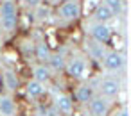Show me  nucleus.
<instances>
[{"label":"nucleus","mask_w":131,"mask_h":116,"mask_svg":"<svg viewBox=\"0 0 131 116\" xmlns=\"http://www.w3.org/2000/svg\"><path fill=\"white\" fill-rule=\"evenodd\" d=\"M18 27V7L15 0H2L0 2V31L6 34L15 32Z\"/></svg>","instance_id":"obj_1"},{"label":"nucleus","mask_w":131,"mask_h":116,"mask_svg":"<svg viewBox=\"0 0 131 116\" xmlns=\"http://www.w3.org/2000/svg\"><path fill=\"white\" fill-rule=\"evenodd\" d=\"M65 71L77 80H83L88 73V64H86V57H83L81 54H72L70 57H67V64H65Z\"/></svg>","instance_id":"obj_2"},{"label":"nucleus","mask_w":131,"mask_h":116,"mask_svg":"<svg viewBox=\"0 0 131 116\" xmlns=\"http://www.w3.org/2000/svg\"><path fill=\"white\" fill-rule=\"evenodd\" d=\"M81 16V2L79 0H67L58 9V18L63 23H72Z\"/></svg>","instance_id":"obj_3"},{"label":"nucleus","mask_w":131,"mask_h":116,"mask_svg":"<svg viewBox=\"0 0 131 116\" xmlns=\"http://www.w3.org/2000/svg\"><path fill=\"white\" fill-rule=\"evenodd\" d=\"M120 89H122V84L117 77H104L99 80V95L108 100L117 98L120 95Z\"/></svg>","instance_id":"obj_4"},{"label":"nucleus","mask_w":131,"mask_h":116,"mask_svg":"<svg viewBox=\"0 0 131 116\" xmlns=\"http://www.w3.org/2000/svg\"><path fill=\"white\" fill-rule=\"evenodd\" d=\"M101 63L108 71H113V73H120L124 70V66H126L124 55L120 52H117V50H106V54L101 59Z\"/></svg>","instance_id":"obj_5"},{"label":"nucleus","mask_w":131,"mask_h":116,"mask_svg":"<svg viewBox=\"0 0 131 116\" xmlns=\"http://www.w3.org/2000/svg\"><path fill=\"white\" fill-rule=\"evenodd\" d=\"M86 29H88L86 32H88V36H90L92 41H97V43H101V45L110 43V39H111V29H110L108 25H102V23H90Z\"/></svg>","instance_id":"obj_6"},{"label":"nucleus","mask_w":131,"mask_h":116,"mask_svg":"<svg viewBox=\"0 0 131 116\" xmlns=\"http://www.w3.org/2000/svg\"><path fill=\"white\" fill-rule=\"evenodd\" d=\"M111 111V102L101 95H95L88 102V112L92 116H108Z\"/></svg>","instance_id":"obj_7"},{"label":"nucleus","mask_w":131,"mask_h":116,"mask_svg":"<svg viewBox=\"0 0 131 116\" xmlns=\"http://www.w3.org/2000/svg\"><path fill=\"white\" fill-rule=\"evenodd\" d=\"M115 18V14L111 13V9L104 4V2H99L92 13V20L93 23H102V25H108L111 20Z\"/></svg>","instance_id":"obj_8"},{"label":"nucleus","mask_w":131,"mask_h":116,"mask_svg":"<svg viewBox=\"0 0 131 116\" xmlns=\"http://www.w3.org/2000/svg\"><path fill=\"white\" fill-rule=\"evenodd\" d=\"M52 107L56 109L58 114H70L74 111V98L70 95H67V93H61V95L56 96Z\"/></svg>","instance_id":"obj_9"},{"label":"nucleus","mask_w":131,"mask_h":116,"mask_svg":"<svg viewBox=\"0 0 131 116\" xmlns=\"http://www.w3.org/2000/svg\"><path fill=\"white\" fill-rule=\"evenodd\" d=\"M84 52L90 59H95V61H101L106 54V45H101L97 41H92V39H86L84 43Z\"/></svg>","instance_id":"obj_10"},{"label":"nucleus","mask_w":131,"mask_h":116,"mask_svg":"<svg viewBox=\"0 0 131 116\" xmlns=\"http://www.w3.org/2000/svg\"><path fill=\"white\" fill-rule=\"evenodd\" d=\"M65 64H67V57L63 52H52L50 54V59L47 61V66L52 73L56 71H65Z\"/></svg>","instance_id":"obj_11"},{"label":"nucleus","mask_w":131,"mask_h":116,"mask_svg":"<svg viewBox=\"0 0 131 116\" xmlns=\"http://www.w3.org/2000/svg\"><path fill=\"white\" fill-rule=\"evenodd\" d=\"M52 79V71L49 70L47 64H34L32 66V80L40 82V84H47Z\"/></svg>","instance_id":"obj_12"},{"label":"nucleus","mask_w":131,"mask_h":116,"mask_svg":"<svg viewBox=\"0 0 131 116\" xmlns=\"http://www.w3.org/2000/svg\"><path fill=\"white\" fill-rule=\"evenodd\" d=\"M0 79H2L4 88H7L9 91H18V88H20V79H18V75H16L13 70H4L2 75H0Z\"/></svg>","instance_id":"obj_13"},{"label":"nucleus","mask_w":131,"mask_h":116,"mask_svg":"<svg viewBox=\"0 0 131 116\" xmlns=\"http://www.w3.org/2000/svg\"><path fill=\"white\" fill-rule=\"evenodd\" d=\"M50 54H52V52H50L47 41H38V43L34 45V57L38 59L40 64H47V61L50 59Z\"/></svg>","instance_id":"obj_14"},{"label":"nucleus","mask_w":131,"mask_h":116,"mask_svg":"<svg viewBox=\"0 0 131 116\" xmlns=\"http://www.w3.org/2000/svg\"><path fill=\"white\" fill-rule=\"evenodd\" d=\"M93 96H95V91H93L92 84H81L75 89V100L79 104H88Z\"/></svg>","instance_id":"obj_15"},{"label":"nucleus","mask_w":131,"mask_h":116,"mask_svg":"<svg viewBox=\"0 0 131 116\" xmlns=\"http://www.w3.org/2000/svg\"><path fill=\"white\" fill-rule=\"evenodd\" d=\"M16 104L11 96H0V116H15Z\"/></svg>","instance_id":"obj_16"},{"label":"nucleus","mask_w":131,"mask_h":116,"mask_svg":"<svg viewBox=\"0 0 131 116\" xmlns=\"http://www.w3.org/2000/svg\"><path fill=\"white\" fill-rule=\"evenodd\" d=\"M43 93H45V84H40V82H36V80H29V82H27V86H25V95H27L31 100L40 98Z\"/></svg>","instance_id":"obj_17"},{"label":"nucleus","mask_w":131,"mask_h":116,"mask_svg":"<svg viewBox=\"0 0 131 116\" xmlns=\"http://www.w3.org/2000/svg\"><path fill=\"white\" fill-rule=\"evenodd\" d=\"M50 16H52V11H50V7H49V6H45V4H41L40 7H36V9L32 11V14H31V20H36V22H47Z\"/></svg>","instance_id":"obj_18"},{"label":"nucleus","mask_w":131,"mask_h":116,"mask_svg":"<svg viewBox=\"0 0 131 116\" xmlns=\"http://www.w3.org/2000/svg\"><path fill=\"white\" fill-rule=\"evenodd\" d=\"M102 2L111 9V13L115 16H120L126 9V0H102Z\"/></svg>","instance_id":"obj_19"},{"label":"nucleus","mask_w":131,"mask_h":116,"mask_svg":"<svg viewBox=\"0 0 131 116\" xmlns=\"http://www.w3.org/2000/svg\"><path fill=\"white\" fill-rule=\"evenodd\" d=\"M24 4H25V7H27V9L34 11L36 7H40V6L43 4V0H24Z\"/></svg>","instance_id":"obj_20"},{"label":"nucleus","mask_w":131,"mask_h":116,"mask_svg":"<svg viewBox=\"0 0 131 116\" xmlns=\"http://www.w3.org/2000/svg\"><path fill=\"white\" fill-rule=\"evenodd\" d=\"M117 116H129V112H127V109L124 107V109H120V111L117 112Z\"/></svg>","instance_id":"obj_21"},{"label":"nucleus","mask_w":131,"mask_h":116,"mask_svg":"<svg viewBox=\"0 0 131 116\" xmlns=\"http://www.w3.org/2000/svg\"><path fill=\"white\" fill-rule=\"evenodd\" d=\"M54 2H61L63 4V2H67V0H54Z\"/></svg>","instance_id":"obj_22"},{"label":"nucleus","mask_w":131,"mask_h":116,"mask_svg":"<svg viewBox=\"0 0 131 116\" xmlns=\"http://www.w3.org/2000/svg\"><path fill=\"white\" fill-rule=\"evenodd\" d=\"M84 116H92V114H90V112H84Z\"/></svg>","instance_id":"obj_23"}]
</instances>
